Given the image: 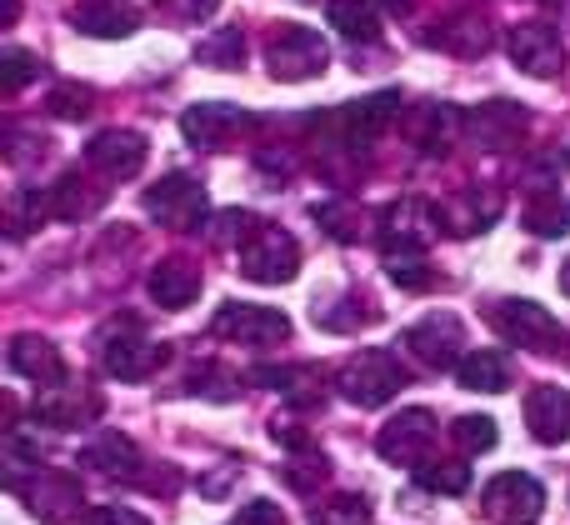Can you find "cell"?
Wrapping results in <instances>:
<instances>
[{
	"instance_id": "43",
	"label": "cell",
	"mask_w": 570,
	"mask_h": 525,
	"mask_svg": "<svg viewBox=\"0 0 570 525\" xmlns=\"http://www.w3.org/2000/svg\"><path fill=\"white\" fill-rule=\"evenodd\" d=\"M16 16H20V0H6V26H10Z\"/></svg>"
},
{
	"instance_id": "12",
	"label": "cell",
	"mask_w": 570,
	"mask_h": 525,
	"mask_svg": "<svg viewBox=\"0 0 570 525\" xmlns=\"http://www.w3.org/2000/svg\"><path fill=\"white\" fill-rule=\"evenodd\" d=\"M180 130H186V140L196 150H226L230 140L250 130V116L240 106H230V100H200V106H190L180 116Z\"/></svg>"
},
{
	"instance_id": "33",
	"label": "cell",
	"mask_w": 570,
	"mask_h": 525,
	"mask_svg": "<svg viewBox=\"0 0 570 525\" xmlns=\"http://www.w3.org/2000/svg\"><path fill=\"white\" fill-rule=\"evenodd\" d=\"M46 216H50V190H20V196H10V206H6L10 236H26V230L40 226Z\"/></svg>"
},
{
	"instance_id": "23",
	"label": "cell",
	"mask_w": 570,
	"mask_h": 525,
	"mask_svg": "<svg viewBox=\"0 0 570 525\" xmlns=\"http://www.w3.org/2000/svg\"><path fill=\"white\" fill-rule=\"evenodd\" d=\"M46 190H50V216L56 220H86L106 206V186H90V180H80V176H60L56 186H46Z\"/></svg>"
},
{
	"instance_id": "21",
	"label": "cell",
	"mask_w": 570,
	"mask_h": 525,
	"mask_svg": "<svg viewBox=\"0 0 570 525\" xmlns=\"http://www.w3.org/2000/svg\"><path fill=\"white\" fill-rule=\"evenodd\" d=\"M200 296V270L190 266V260H160L156 270H150V300L166 310H186L190 300Z\"/></svg>"
},
{
	"instance_id": "44",
	"label": "cell",
	"mask_w": 570,
	"mask_h": 525,
	"mask_svg": "<svg viewBox=\"0 0 570 525\" xmlns=\"http://www.w3.org/2000/svg\"><path fill=\"white\" fill-rule=\"evenodd\" d=\"M561 290H566V296H570V260H566V266H561Z\"/></svg>"
},
{
	"instance_id": "27",
	"label": "cell",
	"mask_w": 570,
	"mask_h": 525,
	"mask_svg": "<svg viewBox=\"0 0 570 525\" xmlns=\"http://www.w3.org/2000/svg\"><path fill=\"white\" fill-rule=\"evenodd\" d=\"M461 130H465V116H455L451 106H425L421 116H415L411 136H415V146L435 156V150H445L455 136H461Z\"/></svg>"
},
{
	"instance_id": "6",
	"label": "cell",
	"mask_w": 570,
	"mask_h": 525,
	"mask_svg": "<svg viewBox=\"0 0 570 525\" xmlns=\"http://www.w3.org/2000/svg\"><path fill=\"white\" fill-rule=\"evenodd\" d=\"M401 116V96L395 90H381L371 100H355V106H341L335 116L315 120L321 130H331L335 146H371L381 130H391V120Z\"/></svg>"
},
{
	"instance_id": "24",
	"label": "cell",
	"mask_w": 570,
	"mask_h": 525,
	"mask_svg": "<svg viewBox=\"0 0 570 525\" xmlns=\"http://www.w3.org/2000/svg\"><path fill=\"white\" fill-rule=\"evenodd\" d=\"M385 270H391V280L401 290H425L435 280L421 240H385Z\"/></svg>"
},
{
	"instance_id": "37",
	"label": "cell",
	"mask_w": 570,
	"mask_h": 525,
	"mask_svg": "<svg viewBox=\"0 0 570 525\" xmlns=\"http://www.w3.org/2000/svg\"><path fill=\"white\" fill-rule=\"evenodd\" d=\"M566 170H570V150H546V156H535L531 166H525V180H531L535 190H551V186H561Z\"/></svg>"
},
{
	"instance_id": "13",
	"label": "cell",
	"mask_w": 570,
	"mask_h": 525,
	"mask_svg": "<svg viewBox=\"0 0 570 525\" xmlns=\"http://www.w3.org/2000/svg\"><path fill=\"white\" fill-rule=\"evenodd\" d=\"M511 60L525 70V76H535V80H551V76H561V66H566V46H561V30L556 26H546V20H521V26L511 30Z\"/></svg>"
},
{
	"instance_id": "5",
	"label": "cell",
	"mask_w": 570,
	"mask_h": 525,
	"mask_svg": "<svg viewBox=\"0 0 570 525\" xmlns=\"http://www.w3.org/2000/svg\"><path fill=\"white\" fill-rule=\"evenodd\" d=\"M220 340H236V346H281L291 336V316L276 306H246V300H230V306L216 310L210 320Z\"/></svg>"
},
{
	"instance_id": "39",
	"label": "cell",
	"mask_w": 570,
	"mask_h": 525,
	"mask_svg": "<svg viewBox=\"0 0 570 525\" xmlns=\"http://www.w3.org/2000/svg\"><path fill=\"white\" fill-rule=\"evenodd\" d=\"M160 6H166V16L186 20V26H200L206 16H216L220 0H160Z\"/></svg>"
},
{
	"instance_id": "29",
	"label": "cell",
	"mask_w": 570,
	"mask_h": 525,
	"mask_svg": "<svg viewBox=\"0 0 570 525\" xmlns=\"http://www.w3.org/2000/svg\"><path fill=\"white\" fill-rule=\"evenodd\" d=\"M196 60L200 66H216V70H240V60H246V36H240L236 26L210 30L196 46Z\"/></svg>"
},
{
	"instance_id": "22",
	"label": "cell",
	"mask_w": 570,
	"mask_h": 525,
	"mask_svg": "<svg viewBox=\"0 0 570 525\" xmlns=\"http://www.w3.org/2000/svg\"><path fill=\"white\" fill-rule=\"evenodd\" d=\"M495 216H501V196H481V190H465L451 206L435 210V220H441L451 236H475V230H485Z\"/></svg>"
},
{
	"instance_id": "25",
	"label": "cell",
	"mask_w": 570,
	"mask_h": 525,
	"mask_svg": "<svg viewBox=\"0 0 570 525\" xmlns=\"http://www.w3.org/2000/svg\"><path fill=\"white\" fill-rule=\"evenodd\" d=\"M455 380H461L465 390H485V396H495V390L511 386V366H505L501 350H471V356L455 366Z\"/></svg>"
},
{
	"instance_id": "10",
	"label": "cell",
	"mask_w": 570,
	"mask_h": 525,
	"mask_svg": "<svg viewBox=\"0 0 570 525\" xmlns=\"http://www.w3.org/2000/svg\"><path fill=\"white\" fill-rule=\"evenodd\" d=\"M491 326L501 330L511 346H525V350H551L556 340H561V320L546 306H535V300H495Z\"/></svg>"
},
{
	"instance_id": "28",
	"label": "cell",
	"mask_w": 570,
	"mask_h": 525,
	"mask_svg": "<svg viewBox=\"0 0 570 525\" xmlns=\"http://www.w3.org/2000/svg\"><path fill=\"white\" fill-rule=\"evenodd\" d=\"M86 466H96V470H106V476H136V466H140V450L130 446L120 430H106V436L96 440V446H86Z\"/></svg>"
},
{
	"instance_id": "18",
	"label": "cell",
	"mask_w": 570,
	"mask_h": 525,
	"mask_svg": "<svg viewBox=\"0 0 570 525\" xmlns=\"http://www.w3.org/2000/svg\"><path fill=\"white\" fill-rule=\"evenodd\" d=\"M36 416L46 420V426H56V430H76V426H86V420H96L100 416V400L90 396V390H80V386H46L36 396Z\"/></svg>"
},
{
	"instance_id": "1",
	"label": "cell",
	"mask_w": 570,
	"mask_h": 525,
	"mask_svg": "<svg viewBox=\"0 0 570 525\" xmlns=\"http://www.w3.org/2000/svg\"><path fill=\"white\" fill-rule=\"evenodd\" d=\"M96 346H100V366L116 380H146L166 366V346H156L136 320H110Z\"/></svg>"
},
{
	"instance_id": "11",
	"label": "cell",
	"mask_w": 570,
	"mask_h": 525,
	"mask_svg": "<svg viewBox=\"0 0 570 525\" xmlns=\"http://www.w3.org/2000/svg\"><path fill=\"white\" fill-rule=\"evenodd\" d=\"M461 346H465V330H461V320H455L451 310H435V316L415 320V326L405 330V350H411L421 366H431V370L461 366L465 360Z\"/></svg>"
},
{
	"instance_id": "26",
	"label": "cell",
	"mask_w": 570,
	"mask_h": 525,
	"mask_svg": "<svg viewBox=\"0 0 570 525\" xmlns=\"http://www.w3.org/2000/svg\"><path fill=\"white\" fill-rule=\"evenodd\" d=\"M431 46L451 50V56H485V50H491V26L475 16H451V20H441Z\"/></svg>"
},
{
	"instance_id": "32",
	"label": "cell",
	"mask_w": 570,
	"mask_h": 525,
	"mask_svg": "<svg viewBox=\"0 0 570 525\" xmlns=\"http://www.w3.org/2000/svg\"><path fill=\"white\" fill-rule=\"evenodd\" d=\"M525 226L535 230V236H566L570 230V210L561 206V196H556V190H535V200L531 206H525Z\"/></svg>"
},
{
	"instance_id": "36",
	"label": "cell",
	"mask_w": 570,
	"mask_h": 525,
	"mask_svg": "<svg viewBox=\"0 0 570 525\" xmlns=\"http://www.w3.org/2000/svg\"><path fill=\"white\" fill-rule=\"evenodd\" d=\"M90 100H96L90 86H56L46 106H50V116H60V120H80V116H90Z\"/></svg>"
},
{
	"instance_id": "31",
	"label": "cell",
	"mask_w": 570,
	"mask_h": 525,
	"mask_svg": "<svg viewBox=\"0 0 570 525\" xmlns=\"http://www.w3.org/2000/svg\"><path fill=\"white\" fill-rule=\"evenodd\" d=\"M415 481L425 491H435V496H461V491H471V466H461V460H421Z\"/></svg>"
},
{
	"instance_id": "35",
	"label": "cell",
	"mask_w": 570,
	"mask_h": 525,
	"mask_svg": "<svg viewBox=\"0 0 570 525\" xmlns=\"http://www.w3.org/2000/svg\"><path fill=\"white\" fill-rule=\"evenodd\" d=\"M36 76H40V60L30 56V50H20V46L0 50V96H16V90Z\"/></svg>"
},
{
	"instance_id": "7",
	"label": "cell",
	"mask_w": 570,
	"mask_h": 525,
	"mask_svg": "<svg viewBox=\"0 0 570 525\" xmlns=\"http://www.w3.org/2000/svg\"><path fill=\"white\" fill-rule=\"evenodd\" d=\"M481 511L495 525H535L546 511V491H541V481L525 476V470H505V476H495L491 486H485Z\"/></svg>"
},
{
	"instance_id": "40",
	"label": "cell",
	"mask_w": 570,
	"mask_h": 525,
	"mask_svg": "<svg viewBox=\"0 0 570 525\" xmlns=\"http://www.w3.org/2000/svg\"><path fill=\"white\" fill-rule=\"evenodd\" d=\"M236 525H291V521H285V511L276 501H250V506H240Z\"/></svg>"
},
{
	"instance_id": "17",
	"label": "cell",
	"mask_w": 570,
	"mask_h": 525,
	"mask_svg": "<svg viewBox=\"0 0 570 525\" xmlns=\"http://www.w3.org/2000/svg\"><path fill=\"white\" fill-rule=\"evenodd\" d=\"M465 130H471L485 150H511L525 130V110L515 106V100H485L481 110L465 116Z\"/></svg>"
},
{
	"instance_id": "41",
	"label": "cell",
	"mask_w": 570,
	"mask_h": 525,
	"mask_svg": "<svg viewBox=\"0 0 570 525\" xmlns=\"http://www.w3.org/2000/svg\"><path fill=\"white\" fill-rule=\"evenodd\" d=\"M86 525H150L140 511H130V506H96L86 516Z\"/></svg>"
},
{
	"instance_id": "3",
	"label": "cell",
	"mask_w": 570,
	"mask_h": 525,
	"mask_svg": "<svg viewBox=\"0 0 570 525\" xmlns=\"http://www.w3.org/2000/svg\"><path fill=\"white\" fill-rule=\"evenodd\" d=\"M236 260H240V276L246 280H256V286H281V280H291L295 270H301V246H295V236H285L281 226L256 220V230L240 240Z\"/></svg>"
},
{
	"instance_id": "8",
	"label": "cell",
	"mask_w": 570,
	"mask_h": 525,
	"mask_svg": "<svg viewBox=\"0 0 570 525\" xmlns=\"http://www.w3.org/2000/svg\"><path fill=\"white\" fill-rule=\"evenodd\" d=\"M431 446H435V416L425 406H411L401 410V416H391L381 426V436H375V450H381L385 460H395V466H421V460H431Z\"/></svg>"
},
{
	"instance_id": "14",
	"label": "cell",
	"mask_w": 570,
	"mask_h": 525,
	"mask_svg": "<svg viewBox=\"0 0 570 525\" xmlns=\"http://www.w3.org/2000/svg\"><path fill=\"white\" fill-rule=\"evenodd\" d=\"M86 160L106 180H130L146 166V136H140V130H100L86 146Z\"/></svg>"
},
{
	"instance_id": "4",
	"label": "cell",
	"mask_w": 570,
	"mask_h": 525,
	"mask_svg": "<svg viewBox=\"0 0 570 525\" xmlns=\"http://www.w3.org/2000/svg\"><path fill=\"white\" fill-rule=\"evenodd\" d=\"M266 60H271V76L276 80L301 86V80L325 76V66H331V46H325V36L311 30V26H281L266 46Z\"/></svg>"
},
{
	"instance_id": "20",
	"label": "cell",
	"mask_w": 570,
	"mask_h": 525,
	"mask_svg": "<svg viewBox=\"0 0 570 525\" xmlns=\"http://www.w3.org/2000/svg\"><path fill=\"white\" fill-rule=\"evenodd\" d=\"M20 496L46 521H70L80 511V486L66 470H36V486H20Z\"/></svg>"
},
{
	"instance_id": "38",
	"label": "cell",
	"mask_w": 570,
	"mask_h": 525,
	"mask_svg": "<svg viewBox=\"0 0 570 525\" xmlns=\"http://www.w3.org/2000/svg\"><path fill=\"white\" fill-rule=\"evenodd\" d=\"M325 525H365L371 521V506H365V496H335L331 506L321 511Z\"/></svg>"
},
{
	"instance_id": "16",
	"label": "cell",
	"mask_w": 570,
	"mask_h": 525,
	"mask_svg": "<svg viewBox=\"0 0 570 525\" xmlns=\"http://www.w3.org/2000/svg\"><path fill=\"white\" fill-rule=\"evenodd\" d=\"M525 426L541 446H566L570 440V390L561 386H535L525 396Z\"/></svg>"
},
{
	"instance_id": "15",
	"label": "cell",
	"mask_w": 570,
	"mask_h": 525,
	"mask_svg": "<svg viewBox=\"0 0 570 525\" xmlns=\"http://www.w3.org/2000/svg\"><path fill=\"white\" fill-rule=\"evenodd\" d=\"M70 26L90 40H126L140 30V10L130 0H80L70 10Z\"/></svg>"
},
{
	"instance_id": "9",
	"label": "cell",
	"mask_w": 570,
	"mask_h": 525,
	"mask_svg": "<svg viewBox=\"0 0 570 525\" xmlns=\"http://www.w3.org/2000/svg\"><path fill=\"white\" fill-rule=\"evenodd\" d=\"M146 210L170 230H196L206 220L210 200H206V186L190 176H166L146 190Z\"/></svg>"
},
{
	"instance_id": "2",
	"label": "cell",
	"mask_w": 570,
	"mask_h": 525,
	"mask_svg": "<svg viewBox=\"0 0 570 525\" xmlns=\"http://www.w3.org/2000/svg\"><path fill=\"white\" fill-rule=\"evenodd\" d=\"M335 386H341V396L351 400V406L371 410V406H385V400L405 386V366L391 350H361V356H351L341 366Z\"/></svg>"
},
{
	"instance_id": "34",
	"label": "cell",
	"mask_w": 570,
	"mask_h": 525,
	"mask_svg": "<svg viewBox=\"0 0 570 525\" xmlns=\"http://www.w3.org/2000/svg\"><path fill=\"white\" fill-rule=\"evenodd\" d=\"M455 446L465 450V456H485V450H495V440H501V430H495L491 416H461L451 426Z\"/></svg>"
},
{
	"instance_id": "30",
	"label": "cell",
	"mask_w": 570,
	"mask_h": 525,
	"mask_svg": "<svg viewBox=\"0 0 570 525\" xmlns=\"http://www.w3.org/2000/svg\"><path fill=\"white\" fill-rule=\"evenodd\" d=\"M325 16H331V26L341 30L345 40H375V36H381L375 10L365 6V0H331V6H325Z\"/></svg>"
},
{
	"instance_id": "42",
	"label": "cell",
	"mask_w": 570,
	"mask_h": 525,
	"mask_svg": "<svg viewBox=\"0 0 570 525\" xmlns=\"http://www.w3.org/2000/svg\"><path fill=\"white\" fill-rule=\"evenodd\" d=\"M375 6H385L391 16H401V10H411V0H375Z\"/></svg>"
},
{
	"instance_id": "19",
	"label": "cell",
	"mask_w": 570,
	"mask_h": 525,
	"mask_svg": "<svg viewBox=\"0 0 570 525\" xmlns=\"http://www.w3.org/2000/svg\"><path fill=\"white\" fill-rule=\"evenodd\" d=\"M6 360L16 376L36 380V386H60V380H66V360H60V350L50 346L46 336H16Z\"/></svg>"
}]
</instances>
